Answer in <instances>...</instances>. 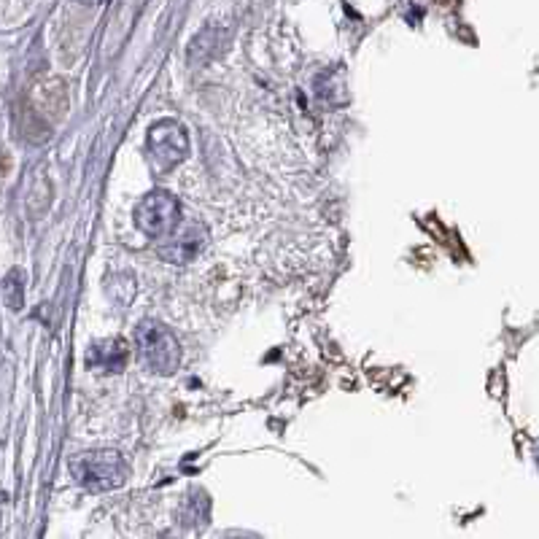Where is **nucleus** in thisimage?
<instances>
[{
	"label": "nucleus",
	"mask_w": 539,
	"mask_h": 539,
	"mask_svg": "<svg viewBox=\"0 0 539 539\" xmlns=\"http://www.w3.org/2000/svg\"><path fill=\"white\" fill-rule=\"evenodd\" d=\"M162 539H170V537H162Z\"/></svg>",
	"instance_id": "obj_8"
},
{
	"label": "nucleus",
	"mask_w": 539,
	"mask_h": 539,
	"mask_svg": "<svg viewBox=\"0 0 539 539\" xmlns=\"http://www.w3.org/2000/svg\"><path fill=\"white\" fill-rule=\"evenodd\" d=\"M208 518H211V496L205 494L203 488H195L184 496V502L178 507V521L184 529L200 531L208 526Z\"/></svg>",
	"instance_id": "obj_7"
},
{
	"label": "nucleus",
	"mask_w": 539,
	"mask_h": 539,
	"mask_svg": "<svg viewBox=\"0 0 539 539\" xmlns=\"http://www.w3.org/2000/svg\"><path fill=\"white\" fill-rule=\"evenodd\" d=\"M178 221H181V205L165 189L149 192L135 208V224L149 238H170L173 232H178Z\"/></svg>",
	"instance_id": "obj_3"
},
{
	"label": "nucleus",
	"mask_w": 539,
	"mask_h": 539,
	"mask_svg": "<svg viewBox=\"0 0 539 539\" xmlns=\"http://www.w3.org/2000/svg\"><path fill=\"white\" fill-rule=\"evenodd\" d=\"M208 240V230L200 221H189L181 230L173 232L165 246H160V257L170 265H186L200 254Z\"/></svg>",
	"instance_id": "obj_5"
},
{
	"label": "nucleus",
	"mask_w": 539,
	"mask_h": 539,
	"mask_svg": "<svg viewBox=\"0 0 539 539\" xmlns=\"http://www.w3.org/2000/svg\"><path fill=\"white\" fill-rule=\"evenodd\" d=\"M537 459H539V453H537Z\"/></svg>",
	"instance_id": "obj_9"
},
{
	"label": "nucleus",
	"mask_w": 539,
	"mask_h": 539,
	"mask_svg": "<svg viewBox=\"0 0 539 539\" xmlns=\"http://www.w3.org/2000/svg\"><path fill=\"white\" fill-rule=\"evenodd\" d=\"M127 461L119 451H87L71 459V475L92 494L119 488L127 480Z\"/></svg>",
	"instance_id": "obj_2"
},
{
	"label": "nucleus",
	"mask_w": 539,
	"mask_h": 539,
	"mask_svg": "<svg viewBox=\"0 0 539 539\" xmlns=\"http://www.w3.org/2000/svg\"><path fill=\"white\" fill-rule=\"evenodd\" d=\"M135 351L143 370L154 375H173L181 364V345L176 335L154 319L141 321L135 327Z\"/></svg>",
	"instance_id": "obj_1"
},
{
	"label": "nucleus",
	"mask_w": 539,
	"mask_h": 539,
	"mask_svg": "<svg viewBox=\"0 0 539 539\" xmlns=\"http://www.w3.org/2000/svg\"><path fill=\"white\" fill-rule=\"evenodd\" d=\"M87 362L92 370L122 372L127 364V345L124 340H100L87 351Z\"/></svg>",
	"instance_id": "obj_6"
},
{
	"label": "nucleus",
	"mask_w": 539,
	"mask_h": 539,
	"mask_svg": "<svg viewBox=\"0 0 539 539\" xmlns=\"http://www.w3.org/2000/svg\"><path fill=\"white\" fill-rule=\"evenodd\" d=\"M149 154L154 165L160 170L176 168L178 162H184L189 157V135L178 122H157L149 130Z\"/></svg>",
	"instance_id": "obj_4"
}]
</instances>
